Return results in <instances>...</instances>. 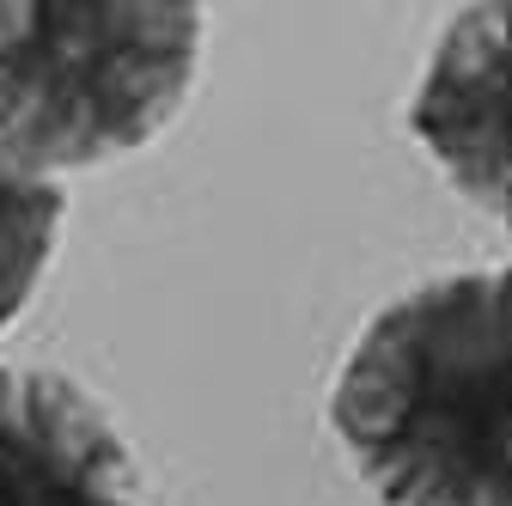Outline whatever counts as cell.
<instances>
[{"label": "cell", "instance_id": "obj_1", "mask_svg": "<svg viewBox=\"0 0 512 506\" xmlns=\"http://www.w3.org/2000/svg\"><path fill=\"white\" fill-rule=\"evenodd\" d=\"M330 421L384 506H512V269L391 299L360 330Z\"/></svg>", "mask_w": 512, "mask_h": 506}, {"label": "cell", "instance_id": "obj_2", "mask_svg": "<svg viewBox=\"0 0 512 506\" xmlns=\"http://www.w3.org/2000/svg\"><path fill=\"white\" fill-rule=\"evenodd\" d=\"M202 7L171 0H0V147L80 171L147 147L183 110Z\"/></svg>", "mask_w": 512, "mask_h": 506}, {"label": "cell", "instance_id": "obj_3", "mask_svg": "<svg viewBox=\"0 0 512 506\" xmlns=\"http://www.w3.org/2000/svg\"><path fill=\"white\" fill-rule=\"evenodd\" d=\"M409 135L470 208L512 232V7H464L439 31Z\"/></svg>", "mask_w": 512, "mask_h": 506}, {"label": "cell", "instance_id": "obj_4", "mask_svg": "<svg viewBox=\"0 0 512 506\" xmlns=\"http://www.w3.org/2000/svg\"><path fill=\"white\" fill-rule=\"evenodd\" d=\"M0 506H141L104 403L49 366H0Z\"/></svg>", "mask_w": 512, "mask_h": 506}, {"label": "cell", "instance_id": "obj_5", "mask_svg": "<svg viewBox=\"0 0 512 506\" xmlns=\"http://www.w3.org/2000/svg\"><path fill=\"white\" fill-rule=\"evenodd\" d=\"M61 214H68L61 183L0 147V330L37 293V281L49 269V250L61 238Z\"/></svg>", "mask_w": 512, "mask_h": 506}]
</instances>
